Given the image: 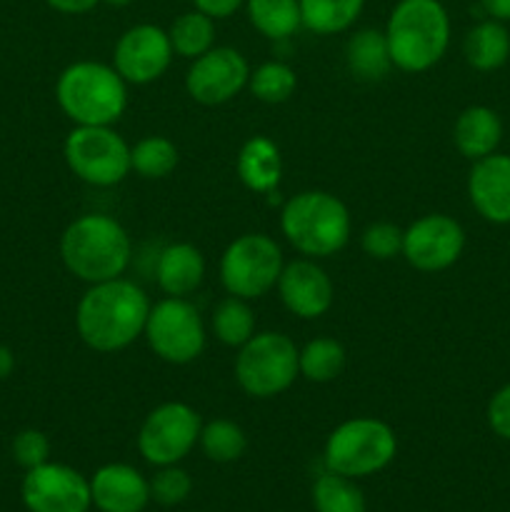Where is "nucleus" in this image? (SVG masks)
Here are the masks:
<instances>
[{
	"mask_svg": "<svg viewBox=\"0 0 510 512\" xmlns=\"http://www.w3.org/2000/svg\"><path fill=\"white\" fill-rule=\"evenodd\" d=\"M90 498L100 512H143L150 503V483L128 463H108L90 478Z\"/></svg>",
	"mask_w": 510,
	"mask_h": 512,
	"instance_id": "nucleus-18",
	"label": "nucleus"
},
{
	"mask_svg": "<svg viewBox=\"0 0 510 512\" xmlns=\"http://www.w3.org/2000/svg\"><path fill=\"white\" fill-rule=\"evenodd\" d=\"M45 3L63 15H83L90 13L100 0H45Z\"/></svg>",
	"mask_w": 510,
	"mask_h": 512,
	"instance_id": "nucleus-38",
	"label": "nucleus"
},
{
	"mask_svg": "<svg viewBox=\"0 0 510 512\" xmlns=\"http://www.w3.org/2000/svg\"><path fill=\"white\" fill-rule=\"evenodd\" d=\"M178 145L165 135H145L130 145V173L143 180H163L178 168Z\"/></svg>",
	"mask_w": 510,
	"mask_h": 512,
	"instance_id": "nucleus-27",
	"label": "nucleus"
},
{
	"mask_svg": "<svg viewBox=\"0 0 510 512\" xmlns=\"http://www.w3.org/2000/svg\"><path fill=\"white\" fill-rule=\"evenodd\" d=\"M100 3L110 5V8H128V5L133 3V0H100Z\"/></svg>",
	"mask_w": 510,
	"mask_h": 512,
	"instance_id": "nucleus-41",
	"label": "nucleus"
},
{
	"mask_svg": "<svg viewBox=\"0 0 510 512\" xmlns=\"http://www.w3.org/2000/svg\"><path fill=\"white\" fill-rule=\"evenodd\" d=\"M345 65H348V73L360 83H380L388 78L395 65L383 30H355L345 43Z\"/></svg>",
	"mask_w": 510,
	"mask_h": 512,
	"instance_id": "nucleus-22",
	"label": "nucleus"
},
{
	"mask_svg": "<svg viewBox=\"0 0 510 512\" xmlns=\"http://www.w3.org/2000/svg\"><path fill=\"white\" fill-rule=\"evenodd\" d=\"M280 303L290 315L300 320L323 318L335 300V288L330 275L313 258H298L283 265L278 285Z\"/></svg>",
	"mask_w": 510,
	"mask_h": 512,
	"instance_id": "nucleus-16",
	"label": "nucleus"
},
{
	"mask_svg": "<svg viewBox=\"0 0 510 512\" xmlns=\"http://www.w3.org/2000/svg\"><path fill=\"white\" fill-rule=\"evenodd\" d=\"M55 100L75 125H113L128 108V83L113 65L78 60L58 75Z\"/></svg>",
	"mask_w": 510,
	"mask_h": 512,
	"instance_id": "nucleus-5",
	"label": "nucleus"
},
{
	"mask_svg": "<svg viewBox=\"0 0 510 512\" xmlns=\"http://www.w3.org/2000/svg\"><path fill=\"white\" fill-rule=\"evenodd\" d=\"M245 5V0H193V8L200 13L210 15L213 20L230 18L235 10H240Z\"/></svg>",
	"mask_w": 510,
	"mask_h": 512,
	"instance_id": "nucleus-37",
	"label": "nucleus"
},
{
	"mask_svg": "<svg viewBox=\"0 0 510 512\" xmlns=\"http://www.w3.org/2000/svg\"><path fill=\"white\" fill-rule=\"evenodd\" d=\"M250 25L268 40H288L303 28L300 0H245Z\"/></svg>",
	"mask_w": 510,
	"mask_h": 512,
	"instance_id": "nucleus-24",
	"label": "nucleus"
},
{
	"mask_svg": "<svg viewBox=\"0 0 510 512\" xmlns=\"http://www.w3.org/2000/svg\"><path fill=\"white\" fill-rule=\"evenodd\" d=\"M283 250L265 233H243L220 255V283L225 293L258 300L275 290L283 273Z\"/></svg>",
	"mask_w": 510,
	"mask_h": 512,
	"instance_id": "nucleus-9",
	"label": "nucleus"
},
{
	"mask_svg": "<svg viewBox=\"0 0 510 512\" xmlns=\"http://www.w3.org/2000/svg\"><path fill=\"white\" fill-rule=\"evenodd\" d=\"M210 328H213V335L220 343L238 350L240 345H245L258 333L255 330V313L250 308V300L238 298V295H225L213 308Z\"/></svg>",
	"mask_w": 510,
	"mask_h": 512,
	"instance_id": "nucleus-26",
	"label": "nucleus"
},
{
	"mask_svg": "<svg viewBox=\"0 0 510 512\" xmlns=\"http://www.w3.org/2000/svg\"><path fill=\"white\" fill-rule=\"evenodd\" d=\"M20 498L28 512H88L90 480L65 463H43L25 470Z\"/></svg>",
	"mask_w": 510,
	"mask_h": 512,
	"instance_id": "nucleus-13",
	"label": "nucleus"
},
{
	"mask_svg": "<svg viewBox=\"0 0 510 512\" xmlns=\"http://www.w3.org/2000/svg\"><path fill=\"white\" fill-rule=\"evenodd\" d=\"M13 460L23 470H33L50 460V440L43 430L25 428L13 438Z\"/></svg>",
	"mask_w": 510,
	"mask_h": 512,
	"instance_id": "nucleus-35",
	"label": "nucleus"
},
{
	"mask_svg": "<svg viewBox=\"0 0 510 512\" xmlns=\"http://www.w3.org/2000/svg\"><path fill=\"white\" fill-rule=\"evenodd\" d=\"M298 353L300 348L285 333H255L235 355V383L250 398H278L300 378Z\"/></svg>",
	"mask_w": 510,
	"mask_h": 512,
	"instance_id": "nucleus-7",
	"label": "nucleus"
},
{
	"mask_svg": "<svg viewBox=\"0 0 510 512\" xmlns=\"http://www.w3.org/2000/svg\"><path fill=\"white\" fill-rule=\"evenodd\" d=\"M198 445L205 458L218 465H228L243 458L245 448H248V438H245V430L238 423L228 418H215L203 423Z\"/></svg>",
	"mask_w": 510,
	"mask_h": 512,
	"instance_id": "nucleus-31",
	"label": "nucleus"
},
{
	"mask_svg": "<svg viewBox=\"0 0 510 512\" xmlns=\"http://www.w3.org/2000/svg\"><path fill=\"white\" fill-rule=\"evenodd\" d=\"M248 88L260 103L280 105L285 100H290V95L295 93V88H298V75L283 60H265L258 68L250 70Z\"/></svg>",
	"mask_w": 510,
	"mask_h": 512,
	"instance_id": "nucleus-32",
	"label": "nucleus"
},
{
	"mask_svg": "<svg viewBox=\"0 0 510 512\" xmlns=\"http://www.w3.org/2000/svg\"><path fill=\"white\" fill-rule=\"evenodd\" d=\"M250 65L240 50L228 45H213L208 53L190 60L185 73V90L200 105H223L248 88Z\"/></svg>",
	"mask_w": 510,
	"mask_h": 512,
	"instance_id": "nucleus-14",
	"label": "nucleus"
},
{
	"mask_svg": "<svg viewBox=\"0 0 510 512\" xmlns=\"http://www.w3.org/2000/svg\"><path fill=\"white\" fill-rule=\"evenodd\" d=\"M60 260L85 285L123 278L133 260V240L123 223L105 213H85L60 235Z\"/></svg>",
	"mask_w": 510,
	"mask_h": 512,
	"instance_id": "nucleus-2",
	"label": "nucleus"
},
{
	"mask_svg": "<svg viewBox=\"0 0 510 512\" xmlns=\"http://www.w3.org/2000/svg\"><path fill=\"white\" fill-rule=\"evenodd\" d=\"M365 0H300L303 28L315 35H338L355 25Z\"/></svg>",
	"mask_w": 510,
	"mask_h": 512,
	"instance_id": "nucleus-25",
	"label": "nucleus"
},
{
	"mask_svg": "<svg viewBox=\"0 0 510 512\" xmlns=\"http://www.w3.org/2000/svg\"><path fill=\"white\" fill-rule=\"evenodd\" d=\"M468 200L490 225H510V155L493 153L470 165Z\"/></svg>",
	"mask_w": 510,
	"mask_h": 512,
	"instance_id": "nucleus-17",
	"label": "nucleus"
},
{
	"mask_svg": "<svg viewBox=\"0 0 510 512\" xmlns=\"http://www.w3.org/2000/svg\"><path fill=\"white\" fill-rule=\"evenodd\" d=\"M203 418L188 403H160L145 415L138 430V453L145 463L163 468L178 465L198 445Z\"/></svg>",
	"mask_w": 510,
	"mask_h": 512,
	"instance_id": "nucleus-11",
	"label": "nucleus"
},
{
	"mask_svg": "<svg viewBox=\"0 0 510 512\" xmlns=\"http://www.w3.org/2000/svg\"><path fill=\"white\" fill-rule=\"evenodd\" d=\"M485 420H488V428L500 440H508L510 443V383H505L503 388H498L490 395L488 408H485Z\"/></svg>",
	"mask_w": 510,
	"mask_h": 512,
	"instance_id": "nucleus-36",
	"label": "nucleus"
},
{
	"mask_svg": "<svg viewBox=\"0 0 510 512\" xmlns=\"http://www.w3.org/2000/svg\"><path fill=\"white\" fill-rule=\"evenodd\" d=\"M150 305L145 290L128 278L88 285L75 308V330L95 353H120L143 338Z\"/></svg>",
	"mask_w": 510,
	"mask_h": 512,
	"instance_id": "nucleus-1",
	"label": "nucleus"
},
{
	"mask_svg": "<svg viewBox=\"0 0 510 512\" xmlns=\"http://www.w3.org/2000/svg\"><path fill=\"white\" fill-rule=\"evenodd\" d=\"M360 248L373 260H393L403 253V228L388 220L370 223L360 235Z\"/></svg>",
	"mask_w": 510,
	"mask_h": 512,
	"instance_id": "nucleus-34",
	"label": "nucleus"
},
{
	"mask_svg": "<svg viewBox=\"0 0 510 512\" xmlns=\"http://www.w3.org/2000/svg\"><path fill=\"white\" fill-rule=\"evenodd\" d=\"M465 63L478 73H495L510 60V30L503 20L485 18L465 33Z\"/></svg>",
	"mask_w": 510,
	"mask_h": 512,
	"instance_id": "nucleus-23",
	"label": "nucleus"
},
{
	"mask_svg": "<svg viewBox=\"0 0 510 512\" xmlns=\"http://www.w3.org/2000/svg\"><path fill=\"white\" fill-rule=\"evenodd\" d=\"M480 8L485 10L488 18L510 23V0H480Z\"/></svg>",
	"mask_w": 510,
	"mask_h": 512,
	"instance_id": "nucleus-39",
	"label": "nucleus"
},
{
	"mask_svg": "<svg viewBox=\"0 0 510 512\" xmlns=\"http://www.w3.org/2000/svg\"><path fill=\"white\" fill-rule=\"evenodd\" d=\"M173 55L168 30L153 23H140L120 35L110 65L128 85H148L163 78L173 63Z\"/></svg>",
	"mask_w": 510,
	"mask_h": 512,
	"instance_id": "nucleus-15",
	"label": "nucleus"
},
{
	"mask_svg": "<svg viewBox=\"0 0 510 512\" xmlns=\"http://www.w3.org/2000/svg\"><path fill=\"white\" fill-rule=\"evenodd\" d=\"M503 143V120L498 110L490 105H468L460 110L453 123V145L465 160L485 158V155L498 153Z\"/></svg>",
	"mask_w": 510,
	"mask_h": 512,
	"instance_id": "nucleus-19",
	"label": "nucleus"
},
{
	"mask_svg": "<svg viewBox=\"0 0 510 512\" xmlns=\"http://www.w3.org/2000/svg\"><path fill=\"white\" fill-rule=\"evenodd\" d=\"M465 250V228L448 213H428L403 230V258L420 273L453 268Z\"/></svg>",
	"mask_w": 510,
	"mask_h": 512,
	"instance_id": "nucleus-12",
	"label": "nucleus"
},
{
	"mask_svg": "<svg viewBox=\"0 0 510 512\" xmlns=\"http://www.w3.org/2000/svg\"><path fill=\"white\" fill-rule=\"evenodd\" d=\"M280 230L303 258H330L348 245L353 233L350 210L328 190H303L280 208Z\"/></svg>",
	"mask_w": 510,
	"mask_h": 512,
	"instance_id": "nucleus-4",
	"label": "nucleus"
},
{
	"mask_svg": "<svg viewBox=\"0 0 510 512\" xmlns=\"http://www.w3.org/2000/svg\"><path fill=\"white\" fill-rule=\"evenodd\" d=\"M398 455V435L380 418H350L325 440L323 463L345 478H368L388 468Z\"/></svg>",
	"mask_w": 510,
	"mask_h": 512,
	"instance_id": "nucleus-6",
	"label": "nucleus"
},
{
	"mask_svg": "<svg viewBox=\"0 0 510 512\" xmlns=\"http://www.w3.org/2000/svg\"><path fill=\"white\" fill-rule=\"evenodd\" d=\"M15 370V355L8 345H0V380L10 378Z\"/></svg>",
	"mask_w": 510,
	"mask_h": 512,
	"instance_id": "nucleus-40",
	"label": "nucleus"
},
{
	"mask_svg": "<svg viewBox=\"0 0 510 512\" xmlns=\"http://www.w3.org/2000/svg\"><path fill=\"white\" fill-rule=\"evenodd\" d=\"M63 155L70 173L93 188H113L130 175V145L113 125H75Z\"/></svg>",
	"mask_w": 510,
	"mask_h": 512,
	"instance_id": "nucleus-8",
	"label": "nucleus"
},
{
	"mask_svg": "<svg viewBox=\"0 0 510 512\" xmlns=\"http://www.w3.org/2000/svg\"><path fill=\"white\" fill-rule=\"evenodd\" d=\"M300 378L308 383H330L345 368V348L335 338H313L298 353Z\"/></svg>",
	"mask_w": 510,
	"mask_h": 512,
	"instance_id": "nucleus-29",
	"label": "nucleus"
},
{
	"mask_svg": "<svg viewBox=\"0 0 510 512\" xmlns=\"http://www.w3.org/2000/svg\"><path fill=\"white\" fill-rule=\"evenodd\" d=\"M383 33L395 68L425 73L448 53L453 25L440 0H398Z\"/></svg>",
	"mask_w": 510,
	"mask_h": 512,
	"instance_id": "nucleus-3",
	"label": "nucleus"
},
{
	"mask_svg": "<svg viewBox=\"0 0 510 512\" xmlns=\"http://www.w3.org/2000/svg\"><path fill=\"white\" fill-rule=\"evenodd\" d=\"M148 483L150 500L163 505V508H175V505L185 503L193 493V478L180 465H163V468L155 470Z\"/></svg>",
	"mask_w": 510,
	"mask_h": 512,
	"instance_id": "nucleus-33",
	"label": "nucleus"
},
{
	"mask_svg": "<svg viewBox=\"0 0 510 512\" xmlns=\"http://www.w3.org/2000/svg\"><path fill=\"white\" fill-rule=\"evenodd\" d=\"M313 508L315 512H365L368 503L353 478L325 470L313 483Z\"/></svg>",
	"mask_w": 510,
	"mask_h": 512,
	"instance_id": "nucleus-30",
	"label": "nucleus"
},
{
	"mask_svg": "<svg viewBox=\"0 0 510 512\" xmlns=\"http://www.w3.org/2000/svg\"><path fill=\"white\" fill-rule=\"evenodd\" d=\"M158 288L170 298H188L203 285L205 258L193 243H170L155 260Z\"/></svg>",
	"mask_w": 510,
	"mask_h": 512,
	"instance_id": "nucleus-20",
	"label": "nucleus"
},
{
	"mask_svg": "<svg viewBox=\"0 0 510 512\" xmlns=\"http://www.w3.org/2000/svg\"><path fill=\"white\" fill-rule=\"evenodd\" d=\"M173 53L185 60H195L215 45V20L200 10H185L168 28Z\"/></svg>",
	"mask_w": 510,
	"mask_h": 512,
	"instance_id": "nucleus-28",
	"label": "nucleus"
},
{
	"mask_svg": "<svg viewBox=\"0 0 510 512\" xmlns=\"http://www.w3.org/2000/svg\"><path fill=\"white\" fill-rule=\"evenodd\" d=\"M143 338L155 358L168 365H190L203 355L205 323L198 308L188 298H170L150 305L148 320H145Z\"/></svg>",
	"mask_w": 510,
	"mask_h": 512,
	"instance_id": "nucleus-10",
	"label": "nucleus"
},
{
	"mask_svg": "<svg viewBox=\"0 0 510 512\" xmlns=\"http://www.w3.org/2000/svg\"><path fill=\"white\" fill-rule=\"evenodd\" d=\"M235 175L250 193H273L283 180V155L268 135H253L235 155Z\"/></svg>",
	"mask_w": 510,
	"mask_h": 512,
	"instance_id": "nucleus-21",
	"label": "nucleus"
}]
</instances>
